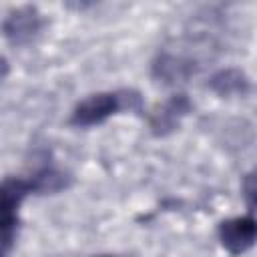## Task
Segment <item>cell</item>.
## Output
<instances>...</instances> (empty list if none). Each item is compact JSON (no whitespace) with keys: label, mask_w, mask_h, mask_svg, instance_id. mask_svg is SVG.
Listing matches in <instances>:
<instances>
[{"label":"cell","mask_w":257,"mask_h":257,"mask_svg":"<svg viewBox=\"0 0 257 257\" xmlns=\"http://www.w3.org/2000/svg\"><path fill=\"white\" fill-rule=\"evenodd\" d=\"M118 112H143V100L137 90H116V92H94L82 98L72 114L70 124L78 128H88L102 124Z\"/></svg>","instance_id":"6da1fadb"},{"label":"cell","mask_w":257,"mask_h":257,"mask_svg":"<svg viewBox=\"0 0 257 257\" xmlns=\"http://www.w3.org/2000/svg\"><path fill=\"white\" fill-rule=\"evenodd\" d=\"M217 235H219L221 247L229 255L239 257V255L247 253L255 245V239H257V221H255V217L251 213L241 215V217L225 219V221L219 223Z\"/></svg>","instance_id":"7a4b0ae2"},{"label":"cell","mask_w":257,"mask_h":257,"mask_svg":"<svg viewBox=\"0 0 257 257\" xmlns=\"http://www.w3.org/2000/svg\"><path fill=\"white\" fill-rule=\"evenodd\" d=\"M42 30V16L36 6H20L8 12L2 22V36L12 46L30 44Z\"/></svg>","instance_id":"3957f363"},{"label":"cell","mask_w":257,"mask_h":257,"mask_svg":"<svg viewBox=\"0 0 257 257\" xmlns=\"http://www.w3.org/2000/svg\"><path fill=\"white\" fill-rule=\"evenodd\" d=\"M191 110H193V102L187 94L183 92L173 94L149 114V128L155 137H167L181 126L183 118Z\"/></svg>","instance_id":"277c9868"},{"label":"cell","mask_w":257,"mask_h":257,"mask_svg":"<svg viewBox=\"0 0 257 257\" xmlns=\"http://www.w3.org/2000/svg\"><path fill=\"white\" fill-rule=\"evenodd\" d=\"M197 70L199 66L193 58L173 52H159L157 58L153 60L151 74L163 84H183L191 76H195Z\"/></svg>","instance_id":"5b68a950"},{"label":"cell","mask_w":257,"mask_h":257,"mask_svg":"<svg viewBox=\"0 0 257 257\" xmlns=\"http://www.w3.org/2000/svg\"><path fill=\"white\" fill-rule=\"evenodd\" d=\"M32 193L30 179L6 177L0 181V219H18V209Z\"/></svg>","instance_id":"8992f818"},{"label":"cell","mask_w":257,"mask_h":257,"mask_svg":"<svg viewBox=\"0 0 257 257\" xmlns=\"http://www.w3.org/2000/svg\"><path fill=\"white\" fill-rule=\"evenodd\" d=\"M207 88L223 98L247 96L251 92V80H249L247 72L241 68H223L209 78Z\"/></svg>","instance_id":"52a82bcc"},{"label":"cell","mask_w":257,"mask_h":257,"mask_svg":"<svg viewBox=\"0 0 257 257\" xmlns=\"http://www.w3.org/2000/svg\"><path fill=\"white\" fill-rule=\"evenodd\" d=\"M30 183H32L34 195H54V193L68 189L72 179L64 171H58L54 167H44L30 177Z\"/></svg>","instance_id":"ba28073f"},{"label":"cell","mask_w":257,"mask_h":257,"mask_svg":"<svg viewBox=\"0 0 257 257\" xmlns=\"http://www.w3.org/2000/svg\"><path fill=\"white\" fill-rule=\"evenodd\" d=\"M18 219H0V257H8L18 237Z\"/></svg>","instance_id":"9c48e42d"},{"label":"cell","mask_w":257,"mask_h":257,"mask_svg":"<svg viewBox=\"0 0 257 257\" xmlns=\"http://www.w3.org/2000/svg\"><path fill=\"white\" fill-rule=\"evenodd\" d=\"M241 191H243V199L247 203V209L253 215L255 207H257V183H255V173L253 171L245 175V179L241 183Z\"/></svg>","instance_id":"30bf717a"},{"label":"cell","mask_w":257,"mask_h":257,"mask_svg":"<svg viewBox=\"0 0 257 257\" xmlns=\"http://www.w3.org/2000/svg\"><path fill=\"white\" fill-rule=\"evenodd\" d=\"M8 72H10V64H8V60L4 56H0V82L8 76Z\"/></svg>","instance_id":"8fae6325"},{"label":"cell","mask_w":257,"mask_h":257,"mask_svg":"<svg viewBox=\"0 0 257 257\" xmlns=\"http://www.w3.org/2000/svg\"><path fill=\"white\" fill-rule=\"evenodd\" d=\"M100 257H110V255H100Z\"/></svg>","instance_id":"7c38bea8"}]
</instances>
